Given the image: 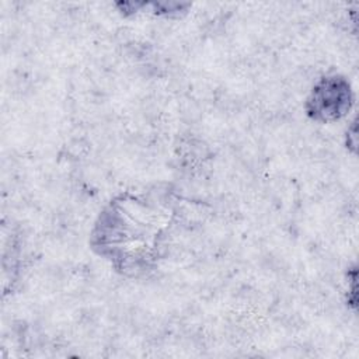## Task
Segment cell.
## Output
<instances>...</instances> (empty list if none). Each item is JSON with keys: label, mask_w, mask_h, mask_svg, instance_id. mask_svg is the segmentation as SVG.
<instances>
[{"label": "cell", "mask_w": 359, "mask_h": 359, "mask_svg": "<svg viewBox=\"0 0 359 359\" xmlns=\"http://www.w3.org/2000/svg\"><path fill=\"white\" fill-rule=\"evenodd\" d=\"M351 107L349 84L339 76L324 77L313 87L307 100V114L316 121H335L342 118Z\"/></svg>", "instance_id": "6da1fadb"}]
</instances>
